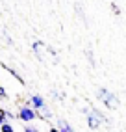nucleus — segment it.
Instances as JSON below:
<instances>
[{"mask_svg": "<svg viewBox=\"0 0 126 132\" xmlns=\"http://www.w3.org/2000/svg\"><path fill=\"white\" fill-rule=\"evenodd\" d=\"M96 99L104 104V108H110V110L119 108V97L113 91H110L107 87H100V89L96 91Z\"/></svg>", "mask_w": 126, "mask_h": 132, "instance_id": "f257e3e1", "label": "nucleus"}, {"mask_svg": "<svg viewBox=\"0 0 126 132\" xmlns=\"http://www.w3.org/2000/svg\"><path fill=\"white\" fill-rule=\"evenodd\" d=\"M85 121H87V127L91 130H96V128L102 127V123L110 121V119H107L98 108H89V112L85 113Z\"/></svg>", "mask_w": 126, "mask_h": 132, "instance_id": "f03ea898", "label": "nucleus"}, {"mask_svg": "<svg viewBox=\"0 0 126 132\" xmlns=\"http://www.w3.org/2000/svg\"><path fill=\"white\" fill-rule=\"evenodd\" d=\"M17 117L22 123H32V121H37L39 112H35L30 104H21V106L17 108Z\"/></svg>", "mask_w": 126, "mask_h": 132, "instance_id": "7ed1b4c3", "label": "nucleus"}, {"mask_svg": "<svg viewBox=\"0 0 126 132\" xmlns=\"http://www.w3.org/2000/svg\"><path fill=\"white\" fill-rule=\"evenodd\" d=\"M30 106L35 110V112H39V110H43L44 106H47V101H44V97L43 95H39V93H33V95H30Z\"/></svg>", "mask_w": 126, "mask_h": 132, "instance_id": "20e7f679", "label": "nucleus"}, {"mask_svg": "<svg viewBox=\"0 0 126 132\" xmlns=\"http://www.w3.org/2000/svg\"><path fill=\"white\" fill-rule=\"evenodd\" d=\"M56 123H58L56 127L59 128V132H76V130H74L73 127H70V123H69L67 119H58Z\"/></svg>", "mask_w": 126, "mask_h": 132, "instance_id": "39448f33", "label": "nucleus"}, {"mask_svg": "<svg viewBox=\"0 0 126 132\" xmlns=\"http://www.w3.org/2000/svg\"><path fill=\"white\" fill-rule=\"evenodd\" d=\"M44 48V43L43 41H33L32 43V50H33V54L37 56L39 60H43V56H41V50Z\"/></svg>", "mask_w": 126, "mask_h": 132, "instance_id": "423d86ee", "label": "nucleus"}, {"mask_svg": "<svg viewBox=\"0 0 126 132\" xmlns=\"http://www.w3.org/2000/svg\"><path fill=\"white\" fill-rule=\"evenodd\" d=\"M74 11L78 13V19H80V21H82V22H84V24L87 26V19H85V11H84V6L80 4V2H76V4H74Z\"/></svg>", "mask_w": 126, "mask_h": 132, "instance_id": "0eeeda50", "label": "nucleus"}, {"mask_svg": "<svg viewBox=\"0 0 126 132\" xmlns=\"http://www.w3.org/2000/svg\"><path fill=\"white\" fill-rule=\"evenodd\" d=\"M0 132H15V127L11 125L10 121H6V123L0 125Z\"/></svg>", "mask_w": 126, "mask_h": 132, "instance_id": "6e6552de", "label": "nucleus"}, {"mask_svg": "<svg viewBox=\"0 0 126 132\" xmlns=\"http://www.w3.org/2000/svg\"><path fill=\"white\" fill-rule=\"evenodd\" d=\"M85 56H87V60H89V63H91V67H95L96 61H95V56H93V50H91V48H85Z\"/></svg>", "mask_w": 126, "mask_h": 132, "instance_id": "1a4fd4ad", "label": "nucleus"}, {"mask_svg": "<svg viewBox=\"0 0 126 132\" xmlns=\"http://www.w3.org/2000/svg\"><path fill=\"white\" fill-rule=\"evenodd\" d=\"M24 132H39V128L33 127L32 123H24Z\"/></svg>", "mask_w": 126, "mask_h": 132, "instance_id": "9d476101", "label": "nucleus"}, {"mask_svg": "<svg viewBox=\"0 0 126 132\" xmlns=\"http://www.w3.org/2000/svg\"><path fill=\"white\" fill-rule=\"evenodd\" d=\"M111 11H113V15H117V17H119V15H121V7L117 6L115 2H111Z\"/></svg>", "mask_w": 126, "mask_h": 132, "instance_id": "9b49d317", "label": "nucleus"}, {"mask_svg": "<svg viewBox=\"0 0 126 132\" xmlns=\"http://www.w3.org/2000/svg\"><path fill=\"white\" fill-rule=\"evenodd\" d=\"M6 121H7V117H6V110L0 108V125H2V123H6Z\"/></svg>", "mask_w": 126, "mask_h": 132, "instance_id": "f8f14e48", "label": "nucleus"}, {"mask_svg": "<svg viewBox=\"0 0 126 132\" xmlns=\"http://www.w3.org/2000/svg\"><path fill=\"white\" fill-rule=\"evenodd\" d=\"M48 132H59V128H58V127H50Z\"/></svg>", "mask_w": 126, "mask_h": 132, "instance_id": "ddd939ff", "label": "nucleus"}, {"mask_svg": "<svg viewBox=\"0 0 126 132\" xmlns=\"http://www.w3.org/2000/svg\"><path fill=\"white\" fill-rule=\"evenodd\" d=\"M2 99H6V97H4V95H0V101H2Z\"/></svg>", "mask_w": 126, "mask_h": 132, "instance_id": "4468645a", "label": "nucleus"}]
</instances>
